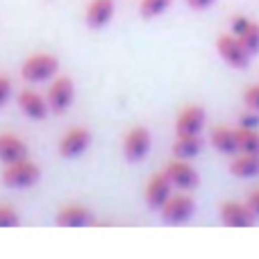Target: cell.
<instances>
[{"instance_id":"2e32d148","label":"cell","mask_w":259,"mask_h":259,"mask_svg":"<svg viewBox=\"0 0 259 259\" xmlns=\"http://www.w3.org/2000/svg\"><path fill=\"white\" fill-rule=\"evenodd\" d=\"M27 157V143L18 134H0V161L3 164H14L18 159Z\"/></svg>"},{"instance_id":"e0dca14e","label":"cell","mask_w":259,"mask_h":259,"mask_svg":"<svg viewBox=\"0 0 259 259\" xmlns=\"http://www.w3.org/2000/svg\"><path fill=\"white\" fill-rule=\"evenodd\" d=\"M230 173L234 178L250 180L259 175V155L257 152H234L230 159Z\"/></svg>"},{"instance_id":"9c48e42d","label":"cell","mask_w":259,"mask_h":259,"mask_svg":"<svg viewBox=\"0 0 259 259\" xmlns=\"http://www.w3.org/2000/svg\"><path fill=\"white\" fill-rule=\"evenodd\" d=\"M207 112L200 105H184L180 109L178 118H175V134H191V137H200L205 130Z\"/></svg>"},{"instance_id":"ba28073f","label":"cell","mask_w":259,"mask_h":259,"mask_svg":"<svg viewBox=\"0 0 259 259\" xmlns=\"http://www.w3.org/2000/svg\"><path fill=\"white\" fill-rule=\"evenodd\" d=\"M73 98H75V84H73L71 77H64V75L55 77L53 84L48 87V96H46L48 107L53 112L62 114L73 105Z\"/></svg>"},{"instance_id":"d4e9b609","label":"cell","mask_w":259,"mask_h":259,"mask_svg":"<svg viewBox=\"0 0 259 259\" xmlns=\"http://www.w3.org/2000/svg\"><path fill=\"white\" fill-rule=\"evenodd\" d=\"M9 96H12V82L7 75H0V107L9 100Z\"/></svg>"},{"instance_id":"5bb4252c","label":"cell","mask_w":259,"mask_h":259,"mask_svg":"<svg viewBox=\"0 0 259 259\" xmlns=\"http://www.w3.org/2000/svg\"><path fill=\"white\" fill-rule=\"evenodd\" d=\"M16 100H18L21 112L25 114L27 118H32V121H44L50 112L48 100H46L44 96H39L36 91H32V89H23Z\"/></svg>"},{"instance_id":"603a6c76","label":"cell","mask_w":259,"mask_h":259,"mask_svg":"<svg viewBox=\"0 0 259 259\" xmlns=\"http://www.w3.org/2000/svg\"><path fill=\"white\" fill-rule=\"evenodd\" d=\"M243 105L252 112H259V82L257 84H250L246 91H243Z\"/></svg>"},{"instance_id":"4fadbf2b","label":"cell","mask_w":259,"mask_h":259,"mask_svg":"<svg viewBox=\"0 0 259 259\" xmlns=\"http://www.w3.org/2000/svg\"><path fill=\"white\" fill-rule=\"evenodd\" d=\"M55 223L59 228H87V225L94 223V214H91L89 207L71 202V205L62 207L55 216Z\"/></svg>"},{"instance_id":"cb8c5ba5","label":"cell","mask_w":259,"mask_h":259,"mask_svg":"<svg viewBox=\"0 0 259 259\" xmlns=\"http://www.w3.org/2000/svg\"><path fill=\"white\" fill-rule=\"evenodd\" d=\"M239 125L241 127H250V130H259V112L246 107V112L239 114Z\"/></svg>"},{"instance_id":"7a4b0ae2","label":"cell","mask_w":259,"mask_h":259,"mask_svg":"<svg viewBox=\"0 0 259 259\" xmlns=\"http://www.w3.org/2000/svg\"><path fill=\"white\" fill-rule=\"evenodd\" d=\"M59 62L55 55L50 53H34L23 62L21 66V75L27 82H48L57 75Z\"/></svg>"},{"instance_id":"3957f363","label":"cell","mask_w":259,"mask_h":259,"mask_svg":"<svg viewBox=\"0 0 259 259\" xmlns=\"http://www.w3.org/2000/svg\"><path fill=\"white\" fill-rule=\"evenodd\" d=\"M193 211H196V200H193L187 191H182V193H173V196L164 202L159 214L166 225H182L191 219Z\"/></svg>"},{"instance_id":"8fae6325","label":"cell","mask_w":259,"mask_h":259,"mask_svg":"<svg viewBox=\"0 0 259 259\" xmlns=\"http://www.w3.org/2000/svg\"><path fill=\"white\" fill-rule=\"evenodd\" d=\"M143 196H146L148 207H152V209H161V207H164V202L173 196V184H170V180L166 178L164 170H159V173L148 178L146 189H143Z\"/></svg>"},{"instance_id":"d6986e66","label":"cell","mask_w":259,"mask_h":259,"mask_svg":"<svg viewBox=\"0 0 259 259\" xmlns=\"http://www.w3.org/2000/svg\"><path fill=\"white\" fill-rule=\"evenodd\" d=\"M200 148H202L200 137H191V134H175V141H173V157H178V159H189V161H191L193 157L200 155Z\"/></svg>"},{"instance_id":"ac0fdd59","label":"cell","mask_w":259,"mask_h":259,"mask_svg":"<svg viewBox=\"0 0 259 259\" xmlns=\"http://www.w3.org/2000/svg\"><path fill=\"white\" fill-rule=\"evenodd\" d=\"M87 25L100 30L114 18V0H91L87 5Z\"/></svg>"},{"instance_id":"30bf717a","label":"cell","mask_w":259,"mask_h":259,"mask_svg":"<svg viewBox=\"0 0 259 259\" xmlns=\"http://www.w3.org/2000/svg\"><path fill=\"white\" fill-rule=\"evenodd\" d=\"M255 221L257 219L250 211L248 202L228 200L221 205V223H223L225 228H252Z\"/></svg>"},{"instance_id":"7402d4cb","label":"cell","mask_w":259,"mask_h":259,"mask_svg":"<svg viewBox=\"0 0 259 259\" xmlns=\"http://www.w3.org/2000/svg\"><path fill=\"white\" fill-rule=\"evenodd\" d=\"M21 223V216L16 214V209H12L9 205H0V228H16Z\"/></svg>"},{"instance_id":"ffe728a7","label":"cell","mask_w":259,"mask_h":259,"mask_svg":"<svg viewBox=\"0 0 259 259\" xmlns=\"http://www.w3.org/2000/svg\"><path fill=\"white\" fill-rule=\"evenodd\" d=\"M237 143L239 152H257L259 155V130L237 125Z\"/></svg>"},{"instance_id":"52a82bcc","label":"cell","mask_w":259,"mask_h":259,"mask_svg":"<svg viewBox=\"0 0 259 259\" xmlns=\"http://www.w3.org/2000/svg\"><path fill=\"white\" fill-rule=\"evenodd\" d=\"M230 32L246 46V50L255 57L259 55V23L252 18L243 16V14H234L230 21Z\"/></svg>"},{"instance_id":"9a60e30c","label":"cell","mask_w":259,"mask_h":259,"mask_svg":"<svg viewBox=\"0 0 259 259\" xmlns=\"http://www.w3.org/2000/svg\"><path fill=\"white\" fill-rule=\"evenodd\" d=\"M209 141L214 146V150H219L221 155H230L239 152V143H237V127L232 125H216L209 132Z\"/></svg>"},{"instance_id":"6da1fadb","label":"cell","mask_w":259,"mask_h":259,"mask_svg":"<svg viewBox=\"0 0 259 259\" xmlns=\"http://www.w3.org/2000/svg\"><path fill=\"white\" fill-rule=\"evenodd\" d=\"M216 53L219 57L228 64L230 68H237V71H246L250 66L252 55L246 50V46L232 34V32H223L216 39Z\"/></svg>"},{"instance_id":"4316f807","label":"cell","mask_w":259,"mask_h":259,"mask_svg":"<svg viewBox=\"0 0 259 259\" xmlns=\"http://www.w3.org/2000/svg\"><path fill=\"white\" fill-rule=\"evenodd\" d=\"M216 0H187V5L191 9H198V12H200V9H207V7H211V5H214Z\"/></svg>"},{"instance_id":"277c9868","label":"cell","mask_w":259,"mask_h":259,"mask_svg":"<svg viewBox=\"0 0 259 259\" xmlns=\"http://www.w3.org/2000/svg\"><path fill=\"white\" fill-rule=\"evenodd\" d=\"M39 175H41L39 166L25 157V159H18L14 164H5L3 182L12 189H25V187H32L39 180Z\"/></svg>"},{"instance_id":"8992f818","label":"cell","mask_w":259,"mask_h":259,"mask_svg":"<svg viewBox=\"0 0 259 259\" xmlns=\"http://www.w3.org/2000/svg\"><path fill=\"white\" fill-rule=\"evenodd\" d=\"M166 178L170 180L173 189H180V191H191V189L198 187V170L193 168V164L189 159H173L166 164L164 168Z\"/></svg>"},{"instance_id":"484cf974","label":"cell","mask_w":259,"mask_h":259,"mask_svg":"<svg viewBox=\"0 0 259 259\" xmlns=\"http://www.w3.org/2000/svg\"><path fill=\"white\" fill-rule=\"evenodd\" d=\"M248 207H250V211L255 214V219L259 221V189H255V191H250V196L246 198Z\"/></svg>"},{"instance_id":"5b68a950","label":"cell","mask_w":259,"mask_h":259,"mask_svg":"<svg viewBox=\"0 0 259 259\" xmlns=\"http://www.w3.org/2000/svg\"><path fill=\"white\" fill-rule=\"evenodd\" d=\"M150 148H152V137H150V130L146 125H134L125 132V139H123V155H125L127 161L146 159Z\"/></svg>"},{"instance_id":"7c38bea8","label":"cell","mask_w":259,"mask_h":259,"mask_svg":"<svg viewBox=\"0 0 259 259\" xmlns=\"http://www.w3.org/2000/svg\"><path fill=\"white\" fill-rule=\"evenodd\" d=\"M91 143V132L82 125H75L62 134L59 139V155L66 157V159H73V157H80L82 152L89 148Z\"/></svg>"},{"instance_id":"44dd1931","label":"cell","mask_w":259,"mask_h":259,"mask_svg":"<svg viewBox=\"0 0 259 259\" xmlns=\"http://www.w3.org/2000/svg\"><path fill=\"white\" fill-rule=\"evenodd\" d=\"M173 0H141L139 3V12L143 18H157L170 7Z\"/></svg>"}]
</instances>
